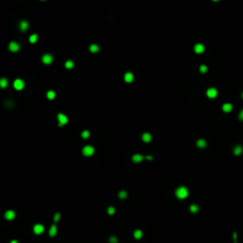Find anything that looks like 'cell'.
<instances>
[{"instance_id":"cell-18","label":"cell","mask_w":243,"mask_h":243,"mask_svg":"<svg viewBox=\"0 0 243 243\" xmlns=\"http://www.w3.org/2000/svg\"><path fill=\"white\" fill-rule=\"evenodd\" d=\"M242 152H243V148H242V146H240V145H237V146L234 148V154H235L236 156L240 155Z\"/></svg>"},{"instance_id":"cell-24","label":"cell","mask_w":243,"mask_h":243,"mask_svg":"<svg viewBox=\"0 0 243 243\" xmlns=\"http://www.w3.org/2000/svg\"><path fill=\"white\" fill-rule=\"evenodd\" d=\"M37 39H38V36H37V34H32V35L30 37V42L31 44H33V43H36V42H37Z\"/></svg>"},{"instance_id":"cell-19","label":"cell","mask_w":243,"mask_h":243,"mask_svg":"<svg viewBox=\"0 0 243 243\" xmlns=\"http://www.w3.org/2000/svg\"><path fill=\"white\" fill-rule=\"evenodd\" d=\"M134 238H136V239H140V238H142V237H143V232L141 231V230H136L135 232H134Z\"/></svg>"},{"instance_id":"cell-27","label":"cell","mask_w":243,"mask_h":243,"mask_svg":"<svg viewBox=\"0 0 243 243\" xmlns=\"http://www.w3.org/2000/svg\"><path fill=\"white\" fill-rule=\"evenodd\" d=\"M115 212H116V210H115V208H114V207L110 206V207H108V208H107V214H108V215L112 216V215H114V214H115Z\"/></svg>"},{"instance_id":"cell-25","label":"cell","mask_w":243,"mask_h":243,"mask_svg":"<svg viewBox=\"0 0 243 243\" xmlns=\"http://www.w3.org/2000/svg\"><path fill=\"white\" fill-rule=\"evenodd\" d=\"M65 67H66L67 69H72V68L74 67V63H73L72 61H67V62L65 63Z\"/></svg>"},{"instance_id":"cell-6","label":"cell","mask_w":243,"mask_h":243,"mask_svg":"<svg viewBox=\"0 0 243 243\" xmlns=\"http://www.w3.org/2000/svg\"><path fill=\"white\" fill-rule=\"evenodd\" d=\"M4 217L7 220H12L15 218V212L12 211V210H8V211L5 212Z\"/></svg>"},{"instance_id":"cell-16","label":"cell","mask_w":243,"mask_h":243,"mask_svg":"<svg viewBox=\"0 0 243 243\" xmlns=\"http://www.w3.org/2000/svg\"><path fill=\"white\" fill-rule=\"evenodd\" d=\"M232 108H233V105H232L231 104H229V103L224 104L222 105V110H223L224 112H230V111L232 110Z\"/></svg>"},{"instance_id":"cell-2","label":"cell","mask_w":243,"mask_h":243,"mask_svg":"<svg viewBox=\"0 0 243 243\" xmlns=\"http://www.w3.org/2000/svg\"><path fill=\"white\" fill-rule=\"evenodd\" d=\"M94 147L93 146H90V145H86L83 148V154L86 157H89V156H92L94 154Z\"/></svg>"},{"instance_id":"cell-1","label":"cell","mask_w":243,"mask_h":243,"mask_svg":"<svg viewBox=\"0 0 243 243\" xmlns=\"http://www.w3.org/2000/svg\"><path fill=\"white\" fill-rule=\"evenodd\" d=\"M188 194H189V193H188V190H187L185 187H183V186L179 187V188L177 189V191H176L177 197H178L179 198H180V199L187 198V197H188Z\"/></svg>"},{"instance_id":"cell-29","label":"cell","mask_w":243,"mask_h":243,"mask_svg":"<svg viewBox=\"0 0 243 243\" xmlns=\"http://www.w3.org/2000/svg\"><path fill=\"white\" fill-rule=\"evenodd\" d=\"M60 218H61V215H60V213H56V214L54 215L53 220H54L55 222H58V221L60 220Z\"/></svg>"},{"instance_id":"cell-26","label":"cell","mask_w":243,"mask_h":243,"mask_svg":"<svg viewBox=\"0 0 243 243\" xmlns=\"http://www.w3.org/2000/svg\"><path fill=\"white\" fill-rule=\"evenodd\" d=\"M190 211H191L192 213H197V212L198 211V206L196 205V204H192V205L190 206Z\"/></svg>"},{"instance_id":"cell-23","label":"cell","mask_w":243,"mask_h":243,"mask_svg":"<svg viewBox=\"0 0 243 243\" xmlns=\"http://www.w3.org/2000/svg\"><path fill=\"white\" fill-rule=\"evenodd\" d=\"M47 97L50 99V100H53L55 98V92L52 91V90H50L48 93H47Z\"/></svg>"},{"instance_id":"cell-35","label":"cell","mask_w":243,"mask_h":243,"mask_svg":"<svg viewBox=\"0 0 243 243\" xmlns=\"http://www.w3.org/2000/svg\"><path fill=\"white\" fill-rule=\"evenodd\" d=\"M213 1H218V0H213Z\"/></svg>"},{"instance_id":"cell-8","label":"cell","mask_w":243,"mask_h":243,"mask_svg":"<svg viewBox=\"0 0 243 243\" xmlns=\"http://www.w3.org/2000/svg\"><path fill=\"white\" fill-rule=\"evenodd\" d=\"M44 230H45V228H44V226H43L42 224H35L34 227H33V232H34V234H36V235L42 234V233L44 232Z\"/></svg>"},{"instance_id":"cell-15","label":"cell","mask_w":243,"mask_h":243,"mask_svg":"<svg viewBox=\"0 0 243 243\" xmlns=\"http://www.w3.org/2000/svg\"><path fill=\"white\" fill-rule=\"evenodd\" d=\"M144 160V157L142 156V155H140V154H135L133 157H132V161L134 162H141L142 161Z\"/></svg>"},{"instance_id":"cell-17","label":"cell","mask_w":243,"mask_h":243,"mask_svg":"<svg viewBox=\"0 0 243 243\" xmlns=\"http://www.w3.org/2000/svg\"><path fill=\"white\" fill-rule=\"evenodd\" d=\"M197 145H198L199 148H205L206 145H207V143H206L205 140L200 139V140H198V141L197 142Z\"/></svg>"},{"instance_id":"cell-3","label":"cell","mask_w":243,"mask_h":243,"mask_svg":"<svg viewBox=\"0 0 243 243\" xmlns=\"http://www.w3.org/2000/svg\"><path fill=\"white\" fill-rule=\"evenodd\" d=\"M57 118H58V121H59V126H63V125H65V124L69 122L68 117H67L66 115L62 114V113L58 114V115H57Z\"/></svg>"},{"instance_id":"cell-9","label":"cell","mask_w":243,"mask_h":243,"mask_svg":"<svg viewBox=\"0 0 243 243\" xmlns=\"http://www.w3.org/2000/svg\"><path fill=\"white\" fill-rule=\"evenodd\" d=\"M42 61L44 64L46 65H50L51 62H52V56L50 54H45L43 57H42Z\"/></svg>"},{"instance_id":"cell-5","label":"cell","mask_w":243,"mask_h":243,"mask_svg":"<svg viewBox=\"0 0 243 243\" xmlns=\"http://www.w3.org/2000/svg\"><path fill=\"white\" fill-rule=\"evenodd\" d=\"M206 94H207V96L209 97V98H216L217 96H218V90L216 89V88H214V87H210V88H208L207 89V92H206Z\"/></svg>"},{"instance_id":"cell-13","label":"cell","mask_w":243,"mask_h":243,"mask_svg":"<svg viewBox=\"0 0 243 243\" xmlns=\"http://www.w3.org/2000/svg\"><path fill=\"white\" fill-rule=\"evenodd\" d=\"M19 28H20V30L22 31H26L28 30V28H29V23L27 21H22L20 23V25H19Z\"/></svg>"},{"instance_id":"cell-34","label":"cell","mask_w":243,"mask_h":243,"mask_svg":"<svg viewBox=\"0 0 243 243\" xmlns=\"http://www.w3.org/2000/svg\"><path fill=\"white\" fill-rule=\"evenodd\" d=\"M10 243H18V241H17V240H11Z\"/></svg>"},{"instance_id":"cell-31","label":"cell","mask_w":243,"mask_h":243,"mask_svg":"<svg viewBox=\"0 0 243 243\" xmlns=\"http://www.w3.org/2000/svg\"><path fill=\"white\" fill-rule=\"evenodd\" d=\"M82 137H83L84 139H87V138L89 137V132H88L87 130L83 131V133H82Z\"/></svg>"},{"instance_id":"cell-12","label":"cell","mask_w":243,"mask_h":243,"mask_svg":"<svg viewBox=\"0 0 243 243\" xmlns=\"http://www.w3.org/2000/svg\"><path fill=\"white\" fill-rule=\"evenodd\" d=\"M133 80H134V76L131 72H127L124 74V81L126 83H131L133 82Z\"/></svg>"},{"instance_id":"cell-36","label":"cell","mask_w":243,"mask_h":243,"mask_svg":"<svg viewBox=\"0 0 243 243\" xmlns=\"http://www.w3.org/2000/svg\"><path fill=\"white\" fill-rule=\"evenodd\" d=\"M242 99H243V92H242Z\"/></svg>"},{"instance_id":"cell-30","label":"cell","mask_w":243,"mask_h":243,"mask_svg":"<svg viewBox=\"0 0 243 243\" xmlns=\"http://www.w3.org/2000/svg\"><path fill=\"white\" fill-rule=\"evenodd\" d=\"M109 243H118V238H117L115 236L110 237V238H109Z\"/></svg>"},{"instance_id":"cell-14","label":"cell","mask_w":243,"mask_h":243,"mask_svg":"<svg viewBox=\"0 0 243 243\" xmlns=\"http://www.w3.org/2000/svg\"><path fill=\"white\" fill-rule=\"evenodd\" d=\"M142 139H143V141H144V143H149V142H151L152 137H151V135H150L149 133H144Z\"/></svg>"},{"instance_id":"cell-10","label":"cell","mask_w":243,"mask_h":243,"mask_svg":"<svg viewBox=\"0 0 243 243\" xmlns=\"http://www.w3.org/2000/svg\"><path fill=\"white\" fill-rule=\"evenodd\" d=\"M194 50H195V52L196 53H202L203 51H204V46L202 45V44H197L196 46H195V48H194Z\"/></svg>"},{"instance_id":"cell-7","label":"cell","mask_w":243,"mask_h":243,"mask_svg":"<svg viewBox=\"0 0 243 243\" xmlns=\"http://www.w3.org/2000/svg\"><path fill=\"white\" fill-rule=\"evenodd\" d=\"M19 49H20V46H19V44L16 43V42H10V45H9V50H10V51H12V52L18 51Z\"/></svg>"},{"instance_id":"cell-32","label":"cell","mask_w":243,"mask_h":243,"mask_svg":"<svg viewBox=\"0 0 243 243\" xmlns=\"http://www.w3.org/2000/svg\"><path fill=\"white\" fill-rule=\"evenodd\" d=\"M239 120H240V121H243V109L240 111V113H239Z\"/></svg>"},{"instance_id":"cell-37","label":"cell","mask_w":243,"mask_h":243,"mask_svg":"<svg viewBox=\"0 0 243 243\" xmlns=\"http://www.w3.org/2000/svg\"><path fill=\"white\" fill-rule=\"evenodd\" d=\"M235 243H237V242H235Z\"/></svg>"},{"instance_id":"cell-21","label":"cell","mask_w":243,"mask_h":243,"mask_svg":"<svg viewBox=\"0 0 243 243\" xmlns=\"http://www.w3.org/2000/svg\"><path fill=\"white\" fill-rule=\"evenodd\" d=\"M99 47L97 46V45H95V44H93V45H91L90 47H89V50L91 51V52H97V51H99Z\"/></svg>"},{"instance_id":"cell-11","label":"cell","mask_w":243,"mask_h":243,"mask_svg":"<svg viewBox=\"0 0 243 243\" xmlns=\"http://www.w3.org/2000/svg\"><path fill=\"white\" fill-rule=\"evenodd\" d=\"M56 234H57V227H56L55 224H53V225H51V227L50 228L49 235H50L51 238H53V237H55Z\"/></svg>"},{"instance_id":"cell-4","label":"cell","mask_w":243,"mask_h":243,"mask_svg":"<svg viewBox=\"0 0 243 243\" xmlns=\"http://www.w3.org/2000/svg\"><path fill=\"white\" fill-rule=\"evenodd\" d=\"M24 86H25V83L21 79H16L13 83V87L16 90H21V89L24 88Z\"/></svg>"},{"instance_id":"cell-22","label":"cell","mask_w":243,"mask_h":243,"mask_svg":"<svg viewBox=\"0 0 243 243\" xmlns=\"http://www.w3.org/2000/svg\"><path fill=\"white\" fill-rule=\"evenodd\" d=\"M119 198H120L121 199L126 198H127V193H126L125 191H124V190L120 191V192H119Z\"/></svg>"},{"instance_id":"cell-33","label":"cell","mask_w":243,"mask_h":243,"mask_svg":"<svg viewBox=\"0 0 243 243\" xmlns=\"http://www.w3.org/2000/svg\"><path fill=\"white\" fill-rule=\"evenodd\" d=\"M145 159H147V160L151 161V160H153V157H151V156H146V157H145Z\"/></svg>"},{"instance_id":"cell-20","label":"cell","mask_w":243,"mask_h":243,"mask_svg":"<svg viewBox=\"0 0 243 243\" xmlns=\"http://www.w3.org/2000/svg\"><path fill=\"white\" fill-rule=\"evenodd\" d=\"M8 80L7 79H5V78H2V79H0V87H2V88H5V87H7L8 86Z\"/></svg>"},{"instance_id":"cell-28","label":"cell","mask_w":243,"mask_h":243,"mask_svg":"<svg viewBox=\"0 0 243 243\" xmlns=\"http://www.w3.org/2000/svg\"><path fill=\"white\" fill-rule=\"evenodd\" d=\"M207 69H207V67H206L205 65H201V66L199 67V70H200L201 73H205V72L207 71Z\"/></svg>"}]
</instances>
